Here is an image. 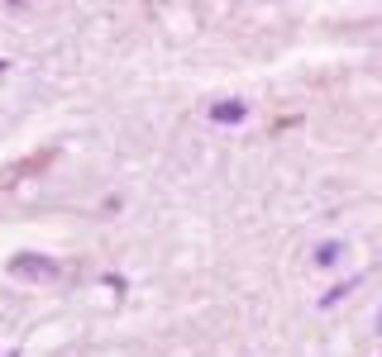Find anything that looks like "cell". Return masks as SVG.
Segmentation results:
<instances>
[{
  "instance_id": "6da1fadb",
  "label": "cell",
  "mask_w": 382,
  "mask_h": 357,
  "mask_svg": "<svg viewBox=\"0 0 382 357\" xmlns=\"http://www.w3.org/2000/svg\"><path fill=\"white\" fill-rule=\"evenodd\" d=\"M15 272H24V277H34V272H39V277H53L58 267H53L48 257H29V253H24V257H15Z\"/></svg>"
},
{
  "instance_id": "7a4b0ae2",
  "label": "cell",
  "mask_w": 382,
  "mask_h": 357,
  "mask_svg": "<svg viewBox=\"0 0 382 357\" xmlns=\"http://www.w3.org/2000/svg\"><path fill=\"white\" fill-rule=\"evenodd\" d=\"M215 119H244V105H234V100L229 105H215Z\"/></svg>"
}]
</instances>
